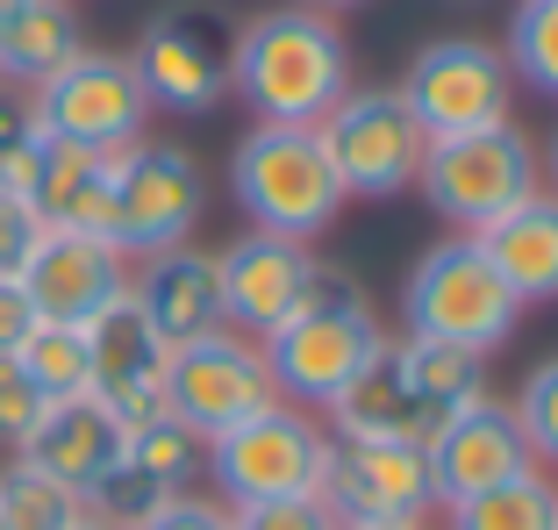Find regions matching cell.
<instances>
[{
  "label": "cell",
  "mask_w": 558,
  "mask_h": 530,
  "mask_svg": "<svg viewBox=\"0 0 558 530\" xmlns=\"http://www.w3.org/2000/svg\"><path fill=\"white\" fill-rule=\"evenodd\" d=\"M401 323H409V337H437V345L494 359L523 323V301L501 287V273L487 265L473 237H444L401 280Z\"/></svg>",
  "instance_id": "obj_3"
},
{
  "label": "cell",
  "mask_w": 558,
  "mask_h": 530,
  "mask_svg": "<svg viewBox=\"0 0 558 530\" xmlns=\"http://www.w3.org/2000/svg\"><path fill=\"white\" fill-rule=\"evenodd\" d=\"M44 409H50V401L36 395V381L22 373V359H15V351H0V451L29 445V431L44 423Z\"/></svg>",
  "instance_id": "obj_30"
},
{
  "label": "cell",
  "mask_w": 558,
  "mask_h": 530,
  "mask_svg": "<svg viewBox=\"0 0 558 530\" xmlns=\"http://www.w3.org/2000/svg\"><path fill=\"white\" fill-rule=\"evenodd\" d=\"M423 459H429V481H437V509L444 502H465V495H487V487H501V481L537 466L523 423H515V409L501 395H473L423 445Z\"/></svg>",
  "instance_id": "obj_15"
},
{
  "label": "cell",
  "mask_w": 558,
  "mask_h": 530,
  "mask_svg": "<svg viewBox=\"0 0 558 530\" xmlns=\"http://www.w3.org/2000/svg\"><path fill=\"white\" fill-rule=\"evenodd\" d=\"M208 216V172L186 144H130L116 158V251L122 258H158L172 244H194Z\"/></svg>",
  "instance_id": "obj_8"
},
{
  "label": "cell",
  "mask_w": 558,
  "mask_h": 530,
  "mask_svg": "<svg viewBox=\"0 0 558 530\" xmlns=\"http://www.w3.org/2000/svg\"><path fill=\"white\" fill-rule=\"evenodd\" d=\"M36 244H44V216L22 194H0V280H15Z\"/></svg>",
  "instance_id": "obj_31"
},
{
  "label": "cell",
  "mask_w": 558,
  "mask_h": 530,
  "mask_svg": "<svg viewBox=\"0 0 558 530\" xmlns=\"http://www.w3.org/2000/svg\"><path fill=\"white\" fill-rule=\"evenodd\" d=\"M444 516H451V530H558V487L544 481V466H530L487 495L444 502Z\"/></svg>",
  "instance_id": "obj_24"
},
{
  "label": "cell",
  "mask_w": 558,
  "mask_h": 530,
  "mask_svg": "<svg viewBox=\"0 0 558 530\" xmlns=\"http://www.w3.org/2000/svg\"><path fill=\"white\" fill-rule=\"evenodd\" d=\"M136 530H236V516L222 509V502H208V495H172L158 516H144Z\"/></svg>",
  "instance_id": "obj_33"
},
{
  "label": "cell",
  "mask_w": 558,
  "mask_h": 530,
  "mask_svg": "<svg viewBox=\"0 0 558 530\" xmlns=\"http://www.w3.org/2000/svg\"><path fill=\"white\" fill-rule=\"evenodd\" d=\"M423 201L437 208L451 230H487L494 216H509L515 201H530L544 186V158L530 144L523 122H487V130H459V136H429L423 172H415Z\"/></svg>",
  "instance_id": "obj_4"
},
{
  "label": "cell",
  "mask_w": 558,
  "mask_h": 530,
  "mask_svg": "<svg viewBox=\"0 0 558 530\" xmlns=\"http://www.w3.org/2000/svg\"><path fill=\"white\" fill-rule=\"evenodd\" d=\"M230 94L258 122H315L351 94V44L315 8H265L230 36Z\"/></svg>",
  "instance_id": "obj_1"
},
{
  "label": "cell",
  "mask_w": 558,
  "mask_h": 530,
  "mask_svg": "<svg viewBox=\"0 0 558 530\" xmlns=\"http://www.w3.org/2000/svg\"><path fill=\"white\" fill-rule=\"evenodd\" d=\"M29 294L36 323H72L86 330L108 301L130 294V258L100 237H72V230H44V244L29 251V265L15 273Z\"/></svg>",
  "instance_id": "obj_16"
},
{
  "label": "cell",
  "mask_w": 558,
  "mask_h": 530,
  "mask_svg": "<svg viewBox=\"0 0 558 530\" xmlns=\"http://www.w3.org/2000/svg\"><path fill=\"white\" fill-rule=\"evenodd\" d=\"M122 459H130L150 487H165V495H194L201 466H208V445L186 431L180 415H150V423H130Z\"/></svg>",
  "instance_id": "obj_25"
},
{
  "label": "cell",
  "mask_w": 558,
  "mask_h": 530,
  "mask_svg": "<svg viewBox=\"0 0 558 530\" xmlns=\"http://www.w3.org/2000/svg\"><path fill=\"white\" fill-rule=\"evenodd\" d=\"M29 330H36V309L22 294V280H0V351H22Z\"/></svg>",
  "instance_id": "obj_34"
},
{
  "label": "cell",
  "mask_w": 558,
  "mask_h": 530,
  "mask_svg": "<svg viewBox=\"0 0 558 530\" xmlns=\"http://www.w3.org/2000/svg\"><path fill=\"white\" fill-rule=\"evenodd\" d=\"M315 136H323L329 166H337V180H344L351 201L409 194L415 172H423V150H429L423 122L409 116V100H401L395 86H351V94L315 122Z\"/></svg>",
  "instance_id": "obj_7"
},
{
  "label": "cell",
  "mask_w": 558,
  "mask_h": 530,
  "mask_svg": "<svg viewBox=\"0 0 558 530\" xmlns=\"http://www.w3.org/2000/svg\"><path fill=\"white\" fill-rule=\"evenodd\" d=\"M337 523H429L437 481H429L423 445H373V437H337L315 487Z\"/></svg>",
  "instance_id": "obj_13"
},
{
  "label": "cell",
  "mask_w": 558,
  "mask_h": 530,
  "mask_svg": "<svg viewBox=\"0 0 558 530\" xmlns=\"http://www.w3.org/2000/svg\"><path fill=\"white\" fill-rule=\"evenodd\" d=\"M301 8H315V15H337V8H359V0H301Z\"/></svg>",
  "instance_id": "obj_36"
},
{
  "label": "cell",
  "mask_w": 558,
  "mask_h": 530,
  "mask_svg": "<svg viewBox=\"0 0 558 530\" xmlns=\"http://www.w3.org/2000/svg\"><path fill=\"white\" fill-rule=\"evenodd\" d=\"M501 58H509V72L523 86H537V94L558 100V0H515Z\"/></svg>",
  "instance_id": "obj_28"
},
{
  "label": "cell",
  "mask_w": 558,
  "mask_h": 530,
  "mask_svg": "<svg viewBox=\"0 0 558 530\" xmlns=\"http://www.w3.org/2000/svg\"><path fill=\"white\" fill-rule=\"evenodd\" d=\"M72 530H116V523H100V516H80V523H72Z\"/></svg>",
  "instance_id": "obj_38"
},
{
  "label": "cell",
  "mask_w": 558,
  "mask_h": 530,
  "mask_svg": "<svg viewBox=\"0 0 558 530\" xmlns=\"http://www.w3.org/2000/svg\"><path fill=\"white\" fill-rule=\"evenodd\" d=\"M80 50H86V36H80L72 0H29L15 15H0V80L29 86V94L50 72H65Z\"/></svg>",
  "instance_id": "obj_23"
},
{
  "label": "cell",
  "mask_w": 558,
  "mask_h": 530,
  "mask_svg": "<svg viewBox=\"0 0 558 530\" xmlns=\"http://www.w3.org/2000/svg\"><path fill=\"white\" fill-rule=\"evenodd\" d=\"M509 409H515V423H523V437H530V459L558 466V359L530 365L523 387L509 395Z\"/></svg>",
  "instance_id": "obj_29"
},
{
  "label": "cell",
  "mask_w": 558,
  "mask_h": 530,
  "mask_svg": "<svg viewBox=\"0 0 558 530\" xmlns=\"http://www.w3.org/2000/svg\"><path fill=\"white\" fill-rule=\"evenodd\" d=\"M329 415H337V437H373V445H429V437L451 423V415L409 381L395 337L373 351V365L344 387V401H337Z\"/></svg>",
  "instance_id": "obj_20"
},
{
  "label": "cell",
  "mask_w": 558,
  "mask_h": 530,
  "mask_svg": "<svg viewBox=\"0 0 558 530\" xmlns=\"http://www.w3.org/2000/svg\"><path fill=\"white\" fill-rule=\"evenodd\" d=\"M230 516H236V530H344L315 495H301V502H258V509H230Z\"/></svg>",
  "instance_id": "obj_32"
},
{
  "label": "cell",
  "mask_w": 558,
  "mask_h": 530,
  "mask_svg": "<svg viewBox=\"0 0 558 530\" xmlns=\"http://www.w3.org/2000/svg\"><path fill=\"white\" fill-rule=\"evenodd\" d=\"M22 373L36 381V395L44 401H72V395H94V365H86V330H72V323H36L29 337H22Z\"/></svg>",
  "instance_id": "obj_26"
},
{
  "label": "cell",
  "mask_w": 558,
  "mask_h": 530,
  "mask_svg": "<svg viewBox=\"0 0 558 530\" xmlns=\"http://www.w3.org/2000/svg\"><path fill=\"white\" fill-rule=\"evenodd\" d=\"M230 194L251 216V230L294 237V244H315L329 222L344 216V180L329 166V150L315 130L301 122H251L230 150Z\"/></svg>",
  "instance_id": "obj_2"
},
{
  "label": "cell",
  "mask_w": 558,
  "mask_h": 530,
  "mask_svg": "<svg viewBox=\"0 0 558 530\" xmlns=\"http://www.w3.org/2000/svg\"><path fill=\"white\" fill-rule=\"evenodd\" d=\"M116 158L44 136V166H36V186H29V208L44 216V230H72V237L116 244Z\"/></svg>",
  "instance_id": "obj_21"
},
{
  "label": "cell",
  "mask_w": 558,
  "mask_h": 530,
  "mask_svg": "<svg viewBox=\"0 0 558 530\" xmlns=\"http://www.w3.org/2000/svg\"><path fill=\"white\" fill-rule=\"evenodd\" d=\"M315 273V244H294V237L272 230H244L230 251H215V280H222V323L251 345L287 323L301 309V287Z\"/></svg>",
  "instance_id": "obj_14"
},
{
  "label": "cell",
  "mask_w": 558,
  "mask_h": 530,
  "mask_svg": "<svg viewBox=\"0 0 558 530\" xmlns=\"http://www.w3.org/2000/svg\"><path fill=\"white\" fill-rule=\"evenodd\" d=\"M86 516V502L72 487H58L50 473H36L29 459L0 466V523L8 530H72Z\"/></svg>",
  "instance_id": "obj_27"
},
{
  "label": "cell",
  "mask_w": 558,
  "mask_h": 530,
  "mask_svg": "<svg viewBox=\"0 0 558 530\" xmlns=\"http://www.w3.org/2000/svg\"><path fill=\"white\" fill-rule=\"evenodd\" d=\"M272 401H279L272 365H265V351L251 345V337H236V330L194 337V345H180L172 365H165V415H180L201 445L222 437V431H236V423H251V415L272 409Z\"/></svg>",
  "instance_id": "obj_10"
},
{
  "label": "cell",
  "mask_w": 558,
  "mask_h": 530,
  "mask_svg": "<svg viewBox=\"0 0 558 530\" xmlns=\"http://www.w3.org/2000/svg\"><path fill=\"white\" fill-rule=\"evenodd\" d=\"M344 530H429V523H344Z\"/></svg>",
  "instance_id": "obj_37"
},
{
  "label": "cell",
  "mask_w": 558,
  "mask_h": 530,
  "mask_svg": "<svg viewBox=\"0 0 558 530\" xmlns=\"http://www.w3.org/2000/svg\"><path fill=\"white\" fill-rule=\"evenodd\" d=\"M473 244L487 251V265L501 273L515 301H558V194L537 186L530 201H515L509 216H494L487 230H473Z\"/></svg>",
  "instance_id": "obj_22"
},
{
  "label": "cell",
  "mask_w": 558,
  "mask_h": 530,
  "mask_svg": "<svg viewBox=\"0 0 558 530\" xmlns=\"http://www.w3.org/2000/svg\"><path fill=\"white\" fill-rule=\"evenodd\" d=\"M122 445H130V423H122L100 395H72V401H50L44 423L29 431V445H22L15 459H29L36 473H50L58 487H72V495L86 502L108 473H116Z\"/></svg>",
  "instance_id": "obj_18"
},
{
  "label": "cell",
  "mask_w": 558,
  "mask_h": 530,
  "mask_svg": "<svg viewBox=\"0 0 558 530\" xmlns=\"http://www.w3.org/2000/svg\"><path fill=\"white\" fill-rule=\"evenodd\" d=\"M0 530H8V523H0Z\"/></svg>",
  "instance_id": "obj_40"
},
{
  "label": "cell",
  "mask_w": 558,
  "mask_h": 530,
  "mask_svg": "<svg viewBox=\"0 0 558 530\" xmlns=\"http://www.w3.org/2000/svg\"><path fill=\"white\" fill-rule=\"evenodd\" d=\"M409 100V116L423 122V136H459V130H487L509 122L515 100V72L509 58L480 36H437L409 58V80L395 86Z\"/></svg>",
  "instance_id": "obj_11"
},
{
  "label": "cell",
  "mask_w": 558,
  "mask_h": 530,
  "mask_svg": "<svg viewBox=\"0 0 558 530\" xmlns=\"http://www.w3.org/2000/svg\"><path fill=\"white\" fill-rule=\"evenodd\" d=\"M29 116L50 144H80V150H130L144 144V122L158 116L144 100L130 50H80L65 72H50L29 94Z\"/></svg>",
  "instance_id": "obj_6"
},
{
  "label": "cell",
  "mask_w": 558,
  "mask_h": 530,
  "mask_svg": "<svg viewBox=\"0 0 558 530\" xmlns=\"http://www.w3.org/2000/svg\"><path fill=\"white\" fill-rule=\"evenodd\" d=\"M15 8H29V0H0V15H15Z\"/></svg>",
  "instance_id": "obj_39"
},
{
  "label": "cell",
  "mask_w": 558,
  "mask_h": 530,
  "mask_svg": "<svg viewBox=\"0 0 558 530\" xmlns=\"http://www.w3.org/2000/svg\"><path fill=\"white\" fill-rule=\"evenodd\" d=\"M379 345H387V330H379L373 301H359V309H294L258 351L272 365L279 401H294V409H337L344 387L373 365Z\"/></svg>",
  "instance_id": "obj_9"
},
{
  "label": "cell",
  "mask_w": 558,
  "mask_h": 530,
  "mask_svg": "<svg viewBox=\"0 0 558 530\" xmlns=\"http://www.w3.org/2000/svg\"><path fill=\"white\" fill-rule=\"evenodd\" d=\"M130 301L144 309V323L180 351L208 330H230L222 323V280H215V251L201 244H172L158 258H136L130 273Z\"/></svg>",
  "instance_id": "obj_19"
},
{
  "label": "cell",
  "mask_w": 558,
  "mask_h": 530,
  "mask_svg": "<svg viewBox=\"0 0 558 530\" xmlns=\"http://www.w3.org/2000/svg\"><path fill=\"white\" fill-rule=\"evenodd\" d=\"M337 437L294 401H272L251 423L208 437V481L222 509H258V502H301L323 487V466Z\"/></svg>",
  "instance_id": "obj_5"
},
{
  "label": "cell",
  "mask_w": 558,
  "mask_h": 530,
  "mask_svg": "<svg viewBox=\"0 0 558 530\" xmlns=\"http://www.w3.org/2000/svg\"><path fill=\"white\" fill-rule=\"evenodd\" d=\"M544 186L558 194V136H551V150H544Z\"/></svg>",
  "instance_id": "obj_35"
},
{
  "label": "cell",
  "mask_w": 558,
  "mask_h": 530,
  "mask_svg": "<svg viewBox=\"0 0 558 530\" xmlns=\"http://www.w3.org/2000/svg\"><path fill=\"white\" fill-rule=\"evenodd\" d=\"M144 100L165 116H215L230 100V29L208 8H165L130 50Z\"/></svg>",
  "instance_id": "obj_12"
},
{
  "label": "cell",
  "mask_w": 558,
  "mask_h": 530,
  "mask_svg": "<svg viewBox=\"0 0 558 530\" xmlns=\"http://www.w3.org/2000/svg\"><path fill=\"white\" fill-rule=\"evenodd\" d=\"M86 365H94V395L122 415V423H150L165 415V365H172V345L144 323L130 294L108 301V309L86 323Z\"/></svg>",
  "instance_id": "obj_17"
}]
</instances>
